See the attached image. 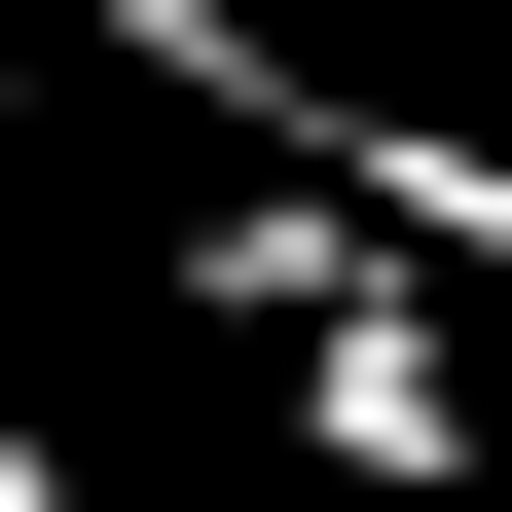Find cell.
Masks as SVG:
<instances>
[{"label":"cell","mask_w":512,"mask_h":512,"mask_svg":"<svg viewBox=\"0 0 512 512\" xmlns=\"http://www.w3.org/2000/svg\"><path fill=\"white\" fill-rule=\"evenodd\" d=\"M220 366H256V439H293L330 512H476V256L366 220L330 293H293V330H220Z\"/></svg>","instance_id":"cell-1"}]
</instances>
